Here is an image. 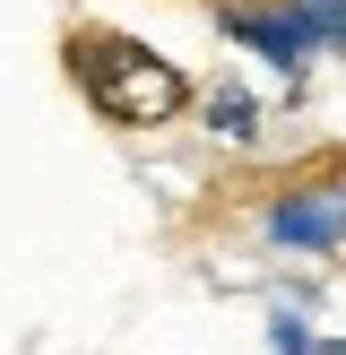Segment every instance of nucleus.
Segmentation results:
<instances>
[{
  "label": "nucleus",
  "instance_id": "obj_5",
  "mask_svg": "<svg viewBox=\"0 0 346 355\" xmlns=\"http://www.w3.org/2000/svg\"><path fill=\"white\" fill-rule=\"evenodd\" d=\"M294 9H303V26L320 35V52L346 61V0H294Z\"/></svg>",
  "mask_w": 346,
  "mask_h": 355
},
{
  "label": "nucleus",
  "instance_id": "obj_1",
  "mask_svg": "<svg viewBox=\"0 0 346 355\" xmlns=\"http://www.w3.org/2000/svg\"><path fill=\"white\" fill-rule=\"evenodd\" d=\"M69 78L95 96L104 121H121V130H156V121H173L190 104V78L165 61V52L130 44V35L113 26H78L69 35Z\"/></svg>",
  "mask_w": 346,
  "mask_h": 355
},
{
  "label": "nucleus",
  "instance_id": "obj_7",
  "mask_svg": "<svg viewBox=\"0 0 346 355\" xmlns=\"http://www.w3.org/2000/svg\"><path fill=\"white\" fill-rule=\"evenodd\" d=\"M311 355H346V338H320V347H311Z\"/></svg>",
  "mask_w": 346,
  "mask_h": 355
},
{
  "label": "nucleus",
  "instance_id": "obj_2",
  "mask_svg": "<svg viewBox=\"0 0 346 355\" xmlns=\"http://www.w3.org/2000/svg\"><path fill=\"white\" fill-rule=\"evenodd\" d=\"M260 234H268L277 252L329 260L346 243V182H338V173H329V182H286L268 208H260Z\"/></svg>",
  "mask_w": 346,
  "mask_h": 355
},
{
  "label": "nucleus",
  "instance_id": "obj_6",
  "mask_svg": "<svg viewBox=\"0 0 346 355\" xmlns=\"http://www.w3.org/2000/svg\"><path fill=\"white\" fill-rule=\"evenodd\" d=\"M268 347H277V355H311L320 338H311V321H303L294 304H277V312H268Z\"/></svg>",
  "mask_w": 346,
  "mask_h": 355
},
{
  "label": "nucleus",
  "instance_id": "obj_3",
  "mask_svg": "<svg viewBox=\"0 0 346 355\" xmlns=\"http://www.w3.org/2000/svg\"><path fill=\"white\" fill-rule=\"evenodd\" d=\"M225 44H242V52H260V61L277 69V78H303L311 69V52H320V35L303 26V9L294 0H225Z\"/></svg>",
  "mask_w": 346,
  "mask_h": 355
},
{
  "label": "nucleus",
  "instance_id": "obj_4",
  "mask_svg": "<svg viewBox=\"0 0 346 355\" xmlns=\"http://www.w3.org/2000/svg\"><path fill=\"white\" fill-rule=\"evenodd\" d=\"M199 121H208L217 139H234V148H251V139H260V96H251V87H234V78H225V87H208Z\"/></svg>",
  "mask_w": 346,
  "mask_h": 355
}]
</instances>
